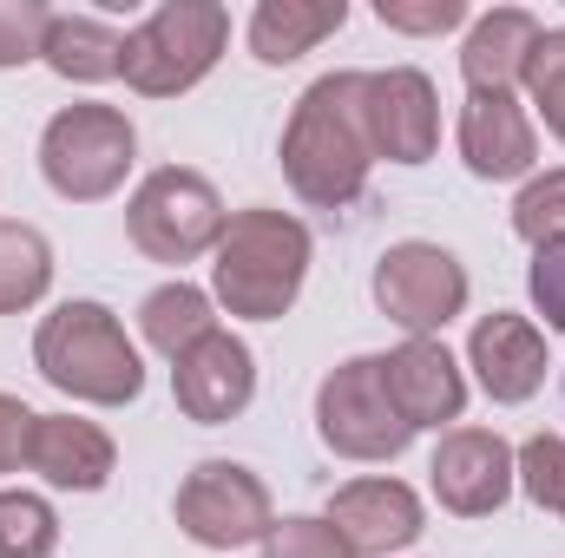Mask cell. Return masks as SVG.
I'll return each mask as SVG.
<instances>
[{"label": "cell", "mask_w": 565, "mask_h": 558, "mask_svg": "<svg viewBox=\"0 0 565 558\" xmlns=\"http://www.w3.org/2000/svg\"><path fill=\"white\" fill-rule=\"evenodd\" d=\"M362 132L388 164H427L440 144V93L422 66L362 73Z\"/></svg>", "instance_id": "obj_10"}, {"label": "cell", "mask_w": 565, "mask_h": 558, "mask_svg": "<svg viewBox=\"0 0 565 558\" xmlns=\"http://www.w3.org/2000/svg\"><path fill=\"white\" fill-rule=\"evenodd\" d=\"M171 395H178L184 420H198V427L237 420L257 401V355H250V342L231 335V329H211L198 348H184L171 362Z\"/></svg>", "instance_id": "obj_12"}, {"label": "cell", "mask_w": 565, "mask_h": 558, "mask_svg": "<svg viewBox=\"0 0 565 558\" xmlns=\"http://www.w3.org/2000/svg\"><path fill=\"white\" fill-rule=\"evenodd\" d=\"M513 486H520L540 513H559L565 519V440L559 433H533V440L513 453Z\"/></svg>", "instance_id": "obj_24"}, {"label": "cell", "mask_w": 565, "mask_h": 558, "mask_svg": "<svg viewBox=\"0 0 565 558\" xmlns=\"http://www.w3.org/2000/svg\"><path fill=\"white\" fill-rule=\"evenodd\" d=\"M342 20H349V0H257L244 40L264 66H289L316 53L329 33H342Z\"/></svg>", "instance_id": "obj_19"}, {"label": "cell", "mask_w": 565, "mask_h": 558, "mask_svg": "<svg viewBox=\"0 0 565 558\" xmlns=\"http://www.w3.org/2000/svg\"><path fill=\"white\" fill-rule=\"evenodd\" d=\"M178 533L204 552H237V546H264V533L277 526L270 486L264 473H250L244 460H198L178 480Z\"/></svg>", "instance_id": "obj_8"}, {"label": "cell", "mask_w": 565, "mask_h": 558, "mask_svg": "<svg viewBox=\"0 0 565 558\" xmlns=\"http://www.w3.org/2000/svg\"><path fill=\"white\" fill-rule=\"evenodd\" d=\"M139 158V132L119 106H99V99H79V106H60L40 132V178L66 197V204H99L126 184Z\"/></svg>", "instance_id": "obj_5"}, {"label": "cell", "mask_w": 565, "mask_h": 558, "mask_svg": "<svg viewBox=\"0 0 565 558\" xmlns=\"http://www.w3.org/2000/svg\"><path fill=\"white\" fill-rule=\"evenodd\" d=\"M40 60L73 86H106V79L126 73V33L99 13H53Z\"/></svg>", "instance_id": "obj_20"}, {"label": "cell", "mask_w": 565, "mask_h": 558, "mask_svg": "<svg viewBox=\"0 0 565 558\" xmlns=\"http://www.w3.org/2000/svg\"><path fill=\"white\" fill-rule=\"evenodd\" d=\"M513 230H520L533 250L565 237V164L546 171V178H526V191L513 197Z\"/></svg>", "instance_id": "obj_26"}, {"label": "cell", "mask_w": 565, "mask_h": 558, "mask_svg": "<svg viewBox=\"0 0 565 558\" xmlns=\"http://www.w3.org/2000/svg\"><path fill=\"white\" fill-rule=\"evenodd\" d=\"M316 433L342 460H402L408 453L415 427L402 420L388 382H382V355H349L342 368L322 375V388H316Z\"/></svg>", "instance_id": "obj_7"}, {"label": "cell", "mask_w": 565, "mask_h": 558, "mask_svg": "<svg viewBox=\"0 0 565 558\" xmlns=\"http://www.w3.org/2000/svg\"><path fill=\"white\" fill-rule=\"evenodd\" d=\"M375 151L362 132V73H322L289 126H282V178L316 211H349L369 191Z\"/></svg>", "instance_id": "obj_1"}, {"label": "cell", "mask_w": 565, "mask_h": 558, "mask_svg": "<svg viewBox=\"0 0 565 558\" xmlns=\"http://www.w3.org/2000/svg\"><path fill=\"white\" fill-rule=\"evenodd\" d=\"M467 368H473V382L487 388V401L520 408V401L540 395V382H546L553 362H546L540 322H526V315H513V309H493V315H480L473 335H467Z\"/></svg>", "instance_id": "obj_14"}, {"label": "cell", "mask_w": 565, "mask_h": 558, "mask_svg": "<svg viewBox=\"0 0 565 558\" xmlns=\"http://www.w3.org/2000/svg\"><path fill=\"white\" fill-rule=\"evenodd\" d=\"M427 480L454 519H487L513 500V447L493 427H454V433H440Z\"/></svg>", "instance_id": "obj_11"}, {"label": "cell", "mask_w": 565, "mask_h": 558, "mask_svg": "<svg viewBox=\"0 0 565 558\" xmlns=\"http://www.w3.org/2000/svg\"><path fill=\"white\" fill-rule=\"evenodd\" d=\"M26 466L60 486V493H99L119 466V447L99 420H79V415H40L33 433H26Z\"/></svg>", "instance_id": "obj_17"}, {"label": "cell", "mask_w": 565, "mask_h": 558, "mask_svg": "<svg viewBox=\"0 0 565 558\" xmlns=\"http://www.w3.org/2000/svg\"><path fill=\"white\" fill-rule=\"evenodd\" d=\"M526 289H533V309L546 315V329H565V237H559V244H540V250H533Z\"/></svg>", "instance_id": "obj_30"}, {"label": "cell", "mask_w": 565, "mask_h": 558, "mask_svg": "<svg viewBox=\"0 0 565 558\" xmlns=\"http://www.w3.org/2000/svg\"><path fill=\"white\" fill-rule=\"evenodd\" d=\"M231 46V13L217 0H164L126 33V86L145 99L191 93Z\"/></svg>", "instance_id": "obj_4"}, {"label": "cell", "mask_w": 565, "mask_h": 558, "mask_svg": "<svg viewBox=\"0 0 565 558\" xmlns=\"http://www.w3.org/2000/svg\"><path fill=\"white\" fill-rule=\"evenodd\" d=\"M33 368L46 388L86 408H126L145 395V362L106 302H60L33 335Z\"/></svg>", "instance_id": "obj_3"}, {"label": "cell", "mask_w": 565, "mask_h": 558, "mask_svg": "<svg viewBox=\"0 0 565 558\" xmlns=\"http://www.w3.org/2000/svg\"><path fill=\"white\" fill-rule=\"evenodd\" d=\"M309 224L270 211V204H250L224 224L217 250H211V296L244 315V322H282L309 282Z\"/></svg>", "instance_id": "obj_2"}, {"label": "cell", "mask_w": 565, "mask_h": 558, "mask_svg": "<svg viewBox=\"0 0 565 558\" xmlns=\"http://www.w3.org/2000/svg\"><path fill=\"white\" fill-rule=\"evenodd\" d=\"M33 408L20 401V395H0V473H13L20 460H26V433H33Z\"/></svg>", "instance_id": "obj_31"}, {"label": "cell", "mask_w": 565, "mask_h": 558, "mask_svg": "<svg viewBox=\"0 0 565 558\" xmlns=\"http://www.w3.org/2000/svg\"><path fill=\"white\" fill-rule=\"evenodd\" d=\"M382 382H388L395 408H402V420L415 433L467 415V375H460V362L447 355L440 335H408L402 348H388L382 355Z\"/></svg>", "instance_id": "obj_15"}, {"label": "cell", "mask_w": 565, "mask_h": 558, "mask_svg": "<svg viewBox=\"0 0 565 558\" xmlns=\"http://www.w3.org/2000/svg\"><path fill=\"white\" fill-rule=\"evenodd\" d=\"M224 224H231V211H224L217 184L204 171H184V164H158L139 191H132V204H126L132 244H139L151 264H171V270H184L204 250H217Z\"/></svg>", "instance_id": "obj_6"}, {"label": "cell", "mask_w": 565, "mask_h": 558, "mask_svg": "<svg viewBox=\"0 0 565 558\" xmlns=\"http://www.w3.org/2000/svg\"><path fill=\"white\" fill-rule=\"evenodd\" d=\"M322 519L342 533V546H349L355 558L408 552V546L427 533L422 493H415V486H402V480H388V473L335 486V500H329V513H322Z\"/></svg>", "instance_id": "obj_13"}, {"label": "cell", "mask_w": 565, "mask_h": 558, "mask_svg": "<svg viewBox=\"0 0 565 558\" xmlns=\"http://www.w3.org/2000/svg\"><path fill=\"white\" fill-rule=\"evenodd\" d=\"M46 26H53V13H46L40 0H0V73L40 60Z\"/></svg>", "instance_id": "obj_28"}, {"label": "cell", "mask_w": 565, "mask_h": 558, "mask_svg": "<svg viewBox=\"0 0 565 558\" xmlns=\"http://www.w3.org/2000/svg\"><path fill=\"white\" fill-rule=\"evenodd\" d=\"M217 329V315H211V296L198 289V282H158L151 296L139 302V335L164 355V362H178L184 348H198L204 335Z\"/></svg>", "instance_id": "obj_21"}, {"label": "cell", "mask_w": 565, "mask_h": 558, "mask_svg": "<svg viewBox=\"0 0 565 558\" xmlns=\"http://www.w3.org/2000/svg\"><path fill=\"white\" fill-rule=\"evenodd\" d=\"M533 40H540V20L526 7H493L467 26V46H460V73H467V93H520L526 79V60H533Z\"/></svg>", "instance_id": "obj_18"}, {"label": "cell", "mask_w": 565, "mask_h": 558, "mask_svg": "<svg viewBox=\"0 0 565 558\" xmlns=\"http://www.w3.org/2000/svg\"><path fill=\"white\" fill-rule=\"evenodd\" d=\"M460 158L487 184L533 178V164H540L533 112L513 93H467V106H460Z\"/></svg>", "instance_id": "obj_16"}, {"label": "cell", "mask_w": 565, "mask_h": 558, "mask_svg": "<svg viewBox=\"0 0 565 558\" xmlns=\"http://www.w3.org/2000/svg\"><path fill=\"white\" fill-rule=\"evenodd\" d=\"M546 119V132L565 144V26H540L533 40V60H526V79H520Z\"/></svg>", "instance_id": "obj_25"}, {"label": "cell", "mask_w": 565, "mask_h": 558, "mask_svg": "<svg viewBox=\"0 0 565 558\" xmlns=\"http://www.w3.org/2000/svg\"><path fill=\"white\" fill-rule=\"evenodd\" d=\"M60 546V513L40 493L0 486V558H53Z\"/></svg>", "instance_id": "obj_23"}, {"label": "cell", "mask_w": 565, "mask_h": 558, "mask_svg": "<svg viewBox=\"0 0 565 558\" xmlns=\"http://www.w3.org/2000/svg\"><path fill=\"white\" fill-rule=\"evenodd\" d=\"M264 558H355L342 546V533L316 513H289L264 533Z\"/></svg>", "instance_id": "obj_27"}, {"label": "cell", "mask_w": 565, "mask_h": 558, "mask_svg": "<svg viewBox=\"0 0 565 558\" xmlns=\"http://www.w3.org/2000/svg\"><path fill=\"white\" fill-rule=\"evenodd\" d=\"M375 309L408 329V335H440L460 309H467V270L454 250L408 237V244H388L382 264H375Z\"/></svg>", "instance_id": "obj_9"}, {"label": "cell", "mask_w": 565, "mask_h": 558, "mask_svg": "<svg viewBox=\"0 0 565 558\" xmlns=\"http://www.w3.org/2000/svg\"><path fill=\"white\" fill-rule=\"evenodd\" d=\"M375 20L388 33H454L467 20V0H375Z\"/></svg>", "instance_id": "obj_29"}, {"label": "cell", "mask_w": 565, "mask_h": 558, "mask_svg": "<svg viewBox=\"0 0 565 558\" xmlns=\"http://www.w3.org/2000/svg\"><path fill=\"white\" fill-rule=\"evenodd\" d=\"M46 289H53V244L33 224L0 217V315L33 309Z\"/></svg>", "instance_id": "obj_22"}]
</instances>
